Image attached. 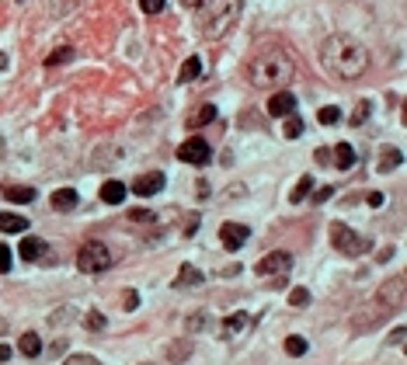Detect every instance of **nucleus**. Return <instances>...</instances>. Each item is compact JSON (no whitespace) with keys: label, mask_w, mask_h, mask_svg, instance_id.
Returning <instances> with one entry per match:
<instances>
[{"label":"nucleus","mask_w":407,"mask_h":365,"mask_svg":"<svg viewBox=\"0 0 407 365\" xmlns=\"http://www.w3.org/2000/svg\"><path fill=\"white\" fill-rule=\"evenodd\" d=\"M320 67L338 81H359L369 70V49L355 35H327L320 42Z\"/></svg>","instance_id":"nucleus-1"},{"label":"nucleus","mask_w":407,"mask_h":365,"mask_svg":"<svg viewBox=\"0 0 407 365\" xmlns=\"http://www.w3.org/2000/svg\"><path fill=\"white\" fill-rule=\"evenodd\" d=\"M296 67H293V56L279 46H268L265 53H258L251 63H247V84L258 88V91H275V88H286L293 81Z\"/></svg>","instance_id":"nucleus-2"},{"label":"nucleus","mask_w":407,"mask_h":365,"mask_svg":"<svg viewBox=\"0 0 407 365\" xmlns=\"http://www.w3.org/2000/svg\"><path fill=\"white\" fill-rule=\"evenodd\" d=\"M327 237H331V247H334V251H341L345 258H362V254H369V251H373V240H369L366 233H359V230L345 226V223H331Z\"/></svg>","instance_id":"nucleus-3"},{"label":"nucleus","mask_w":407,"mask_h":365,"mask_svg":"<svg viewBox=\"0 0 407 365\" xmlns=\"http://www.w3.org/2000/svg\"><path fill=\"white\" fill-rule=\"evenodd\" d=\"M77 268L84 275H102L111 268V251H108V244L102 240H88V244H81V251H77Z\"/></svg>","instance_id":"nucleus-4"},{"label":"nucleus","mask_w":407,"mask_h":365,"mask_svg":"<svg viewBox=\"0 0 407 365\" xmlns=\"http://www.w3.org/2000/svg\"><path fill=\"white\" fill-rule=\"evenodd\" d=\"M240 11H244V0H226V4L216 11V18L205 25V39H209V42H219V39H223V35L237 25Z\"/></svg>","instance_id":"nucleus-5"},{"label":"nucleus","mask_w":407,"mask_h":365,"mask_svg":"<svg viewBox=\"0 0 407 365\" xmlns=\"http://www.w3.org/2000/svg\"><path fill=\"white\" fill-rule=\"evenodd\" d=\"M289 272H293V254H289V251H272V254H265V258L258 261V275H261V278H275L279 285L286 282Z\"/></svg>","instance_id":"nucleus-6"},{"label":"nucleus","mask_w":407,"mask_h":365,"mask_svg":"<svg viewBox=\"0 0 407 365\" xmlns=\"http://www.w3.org/2000/svg\"><path fill=\"white\" fill-rule=\"evenodd\" d=\"M254 331V317L251 313H233V317H226L223 320V327H219V338L226 341V345H237L240 338H247Z\"/></svg>","instance_id":"nucleus-7"},{"label":"nucleus","mask_w":407,"mask_h":365,"mask_svg":"<svg viewBox=\"0 0 407 365\" xmlns=\"http://www.w3.org/2000/svg\"><path fill=\"white\" fill-rule=\"evenodd\" d=\"M178 160H181V164H195V167H202V164L212 160V146L195 136V139H188V143L178 146Z\"/></svg>","instance_id":"nucleus-8"},{"label":"nucleus","mask_w":407,"mask_h":365,"mask_svg":"<svg viewBox=\"0 0 407 365\" xmlns=\"http://www.w3.org/2000/svg\"><path fill=\"white\" fill-rule=\"evenodd\" d=\"M404 285H407L404 275H394V278H390V282L380 289L376 303H380V306H387L390 313H394V310H401V306H404Z\"/></svg>","instance_id":"nucleus-9"},{"label":"nucleus","mask_w":407,"mask_h":365,"mask_svg":"<svg viewBox=\"0 0 407 365\" xmlns=\"http://www.w3.org/2000/svg\"><path fill=\"white\" fill-rule=\"evenodd\" d=\"M387 317H390V310H387V306L369 303V306H362V310L355 313V324H352V327H355L359 334H366V331H373V327H376L380 320H387Z\"/></svg>","instance_id":"nucleus-10"},{"label":"nucleus","mask_w":407,"mask_h":365,"mask_svg":"<svg viewBox=\"0 0 407 365\" xmlns=\"http://www.w3.org/2000/svg\"><path fill=\"white\" fill-rule=\"evenodd\" d=\"M247 237H251V230H247L244 223H223V226H219V244H223L226 251H240V247L247 244Z\"/></svg>","instance_id":"nucleus-11"},{"label":"nucleus","mask_w":407,"mask_h":365,"mask_svg":"<svg viewBox=\"0 0 407 365\" xmlns=\"http://www.w3.org/2000/svg\"><path fill=\"white\" fill-rule=\"evenodd\" d=\"M18 254L25 258V265H32V261H49V258H53L49 244H46V240H39V237H25V240H21V247H18Z\"/></svg>","instance_id":"nucleus-12"},{"label":"nucleus","mask_w":407,"mask_h":365,"mask_svg":"<svg viewBox=\"0 0 407 365\" xmlns=\"http://www.w3.org/2000/svg\"><path fill=\"white\" fill-rule=\"evenodd\" d=\"M164 184H167V178H164L160 171H150V174H143V178H136V184H132V191H136L139 198H150V195H157V191H164Z\"/></svg>","instance_id":"nucleus-13"},{"label":"nucleus","mask_w":407,"mask_h":365,"mask_svg":"<svg viewBox=\"0 0 407 365\" xmlns=\"http://www.w3.org/2000/svg\"><path fill=\"white\" fill-rule=\"evenodd\" d=\"M268 111H272L275 118H286V115L296 111V97H293L289 91H279L275 97H268Z\"/></svg>","instance_id":"nucleus-14"},{"label":"nucleus","mask_w":407,"mask_h":365,"mask_svg":"<svg viewBox=\"0 0 407 365\" xmlns=\"http://www.w3.org/2000/svg\"><path fill=\"white\" fill-rule=\"evenodd\" d=\"M331 153V160H334V167H341V171H352L355 167V160H359V153L348 146V143H338L334 150H327Z\"/></svg>","instance_id":"nucleus-15"},{"label":"nucleus","mask_w":407,"mask_h":365,"mask_svg":"<svg viewBox=\"0 0 407 365\" xmlns=\"http://www.w3.org/2000/svg\"><path fill=\"white\" fill-rule=\"evenodd\" d=\"M18 352H21L25 359H39V355H42V338H39L35 331H25V334L18 338Z\"/></svg>","instance_id":"nucleus-16"},{"label":"nucleus","mask_w":407,"mask_h":365,"mask_svg":"<svg viewBox=\"0 0 407 365\" xmlns=\"http://www.w3.org/2000/svg\"><path fill=\"white\" fill-rule=\"evenodd\" d=\"M77 205H81V195H77L74 188H60V191H53V209L70 212V209H77Z\"/></svg>","instance_id":"nucleus-17"},{"label":"nucleus","mask_w":407,"mask_h":365,"mask_svg":"<svg viewBox=\"0 0 407 365\" xmlns=\"http://www.w3.org/2000/svg\"><path fill=\"white\" fill-rule=\"evenodd\" d=\"M102 202H108V205H122V202H125V184L122 181H104L102 184Z\"/></svg>","instance_id":"nucleus-18"},{"label":"nucleus","mask_w":407,"mask_h":365,"mask_svg":"<svg viewBox=\"0 0 407 365\" xmlns=\"http://www.w3.org/2000/svg\"><path fill=\"white\" fill-rule=\"evenodd\" d=\"M0 230L4 233H25L28 230V219L25 216H14V212H0Z\"/></svg>","instance_id":"nucleus-19"},{"label":"nucleus","mask_w":407,"mask_h":365,"mask_svg":"<svg viewBox=\"0 0 407 365\" xmlns=\"http://www.w3.org/2000/svg\"><path fill=\"white\" fill-rule=\"evenodd\" d=\"M216 118H219V111H216L212 104H202L199 111H192V115H188V125H192V129H202V125L216 122Z\"/></svg>","instance_id":"nucleus-20"},{"label":"nucleus","mask_w":407,"mask_h":365,"mask_svg":"<svg viewBox=\"0 0 407 365\" xmlns=\"http://www.w3.org/2000/svg\"><path fill=\"white\" fill-rule=\"evenodd\" d=\"M199 74H202V60H199V56H188V60L181 63V74H178V81H181V84H188V81H195Z\"/></svg>","instance_id":"nucleus-21"},{"label":"nucleus","mask_w":407,"mask_h":365,"mask_svg":"<svg viewBox=\"0 0 407 365\" xmlns=\"http://www.w3.org/2000/svg\"><path fill=\"white\" fill-rule=\"evenodd\" d=\"M202 282V272L199 268H192V265H181V272L174 278V289H185V285H199Z\"/></svg>","instance_id":"nucleus-22"},{"label":"nucleus","mask_w":407,"mask_h":365,"mask_svg":"<svg viewBox=\"0 0 407 365\" xmlns=\"http://www.w3.org/2000/svg\"><path fill=\"white\" fill-rule=\"evenodd\" d=\"M401 160H404V153H401L397 146H390V150H383V157H380V174H387V171H394V167H401Z\"/></svg>","instance_id":"nucleus-23"},{"label":"nucleus","mask_w":407,"mask_h":365,"mask_svg":"<svg viewBox=\"0 0 407 365\" xmlns=\"http://www.w3.org/2000/svg\"><path fill=\"white\" fill-rule=\"evenodd\" d=\"M192 355V345L188 341H171L167 345V362H185Z\"/></svg>","instance_id":"nucleus-24"},{"label":"nucleus","mask_w":407,"mask_h":365,"mask_svg":"<svg viewBox=\"0 0 407 365\" xmlns=\"http://www.w3.org/2000/svg\"><path fill=\"white\" fill-rule=\"evenodd\" d=\"M310 191H313V178H310V174H303V178L296 181V188L289 191V202H293V205H300V202H303Z\"/></svg>","instance_id":"nucleus-25"},{"label":"nucleus","mask_w":407,"mask_h":365,"mask_svg":"<svg viewBox=\"0 0 407 365\" xmlns=\"http://www.w3.org/2000/svg\"><path fill=\"white\" fill-rule=\"evenodd\" d=\"M286 352H289L293 359H303L306 352H310V341L300 338V334H293V338H286Z\"/></svg>","instance_id":"nucleus-26"},{"label":"nucleus","mask_w":407,"mask_h":365,"mask_svg":"<svg viewBox=\"0 0 407 365\" xmlns=\"http://www.w3.org/2000/svg\"><path fill=\"white\" fill-rule=\"evenodd\" d=\"M70 60H74V49H70V46H60V49L46 60V67H49V70H56V67H63V63H70Z\"/></svg>","instance_id":"nucleus-27"},{"label":"nucleus","mask_w":407,"mask_h":365,"mask_svg":"<svg viewBox=\"0 0 407 365\" xmlns=\"http://www.w3.org/2000/svg\"><path fill=\"white\" fill-rule=\"evenodd\" d=\"M4 195H7V202L25 205V202H32V198H35V188H7Z\"/></svg>","instance_id":"nucleus-28"},{"label":"nucleus","mask_w":407,"mask_h":365,"mask_svg":"<svg viewBox=\"0 0 407 365\" xmlns=\"http://www.w3.org/2000/svg\"><path fill=\"white\" fill-rule=\"evenodd\" d=\"M317 122H320V125H338V122H341V111H338L334 104H327V108L317 111Z\"/></svg>","instance_id":"nucleus-29"},{"label":"nucleus","mask_w":407,"mask_h":365,"mask_svg":"<svg viewBox=\"0 0 407 365\" xmlns=\"http://www.w3.org/2000/svg\"><path fill=\"white\" fill-rule=\"evenodd\" d=\"M286 136L289 139H296V136H303V118L293 111V115H286Z\"/></svg>","instance_id":"nucleus-30"},{"label":"nucleus","mask_w":407,"mask_h":365,"mask_svg":"<svg viewBox=\"0 0 407 365\" xmlns=\"http://www.w3.org/2000/svg\"><path fill=\"white\" fill-rule=\"evenodd\" d=\"M84 324H88V331H104V327H108V320H104L102 310H88Z\"/></svg>","instance_id":"nucleus-31"},{"label":"nucleus","mask_w":407,"mask_h":365,"mask_svg":"<svg viewBox=\"0 0 407 365\" xmlns=\"http://www.w3.org/2000/svg\"><path fill=\"white\" fill-rule=\"evenodd\" d=\"M205 320H209V313H205V310H199V313H192V317L185 320V327H188L192 334H199V331H205Z\"/></svg>","instance_id":"nucleus-32"},{"label":"nucleus","mask_w":407,"mask_h":365,"mask_svg":"<svg viewBox=\"0 0 407 365\" xmlns=\"http://www.w3.org/2000/svg\"><path fill=\"white\" fill-rule=\"evenodd\" d=\"M289 306H310V289H303V285L293 289L289 292Z\"/></svg>","instance_id":"nucleus-33"},{"label":"nucleus","mask_w":407,"mask_h":365,"mask_svg":"<svg viewBox=\"0 0 407 365\" xmlns=\"http://www.w3.org/2000/svg\"><path fill=\"white\" fill-rule=\"evenodd\" d=\"M369 111H373V104H369V101H362V104L352 111V125H362V122L369 118Z\"/></svg>","instance_id":"nucleus-34"},{"label":"nucleus","mask_w":407,"mask_h":365,"mask_svg":"<svg viewBox=\"0 0 407 365\" xmlns=\"http://www.w3.org/2000/svg\"><path fill=\"white\" fill-rule=\"evenodd\" d=\"M139 7H143V14H160L167 7V0H139Z\"/></svg>","instance_id":"nucleus-35"},{"label":"nucleus","mask_w":407,"mask_h":365,"mask_svg":"<svg viewBox=\"0 0 407 365\" xmlns=\"http://www.w3.org/2000/svg\"><path fill=\"white\" fill-rule=\"evenodd\" d=\"M63 365H102V362H98L95 355H70Z\"/></svg>","instance_id":"nucleus-36"},{"label":"nucleus","mask_w":407,"mask_h":365,"mask_svg":"<svg viewBox=\"0 0 407 365\" xmlns=\"http://www.w3.org/2000/svg\"><path fill=\"white\" fill-rule=\"evenodd\" d=\"M11 272V247L7 244H0V275Z\"/></svg>","instance_id":"nucleus-37"},{"label":"nucleus","mask_w":407,"mask_h":365,"mask_svg":"<svg viewBox=\"0 0 407 365\" xmlns=\"http://www.w3.org/2000/svg\"><path fill=\"white\" fill-rule=\"evenodd\" d=\"M404 341H407V331L404 327H397V331L390 334V345H394V348H404Z\"/></svg>","instance_id":"nucleus-38"},{"label":"nucleus","mask_w":407,"mask_h":365,"mask_svg":"<svg viewBox=\"0 0 407 365\" xmlns=\"http://www.w3.org/2000/svg\"><path fill=\"white\" fill-rule=\"evenodd\" d=\"M129 219H153V212H146V209H129Z\"/></svg>","instance_id":"nucleus-39"},{"label":"nucleus","mask_w":407,"mask_h":365,"mask_svg":"<svg viewBox=\"0 0 407 365\" xmlns=\"http://www.w3.org/2000/svg\"><path fill=\"white\" fill-rule=\"evenodd\" d=\"M205 4H209V0H181V7H188V11H202Z\"/></svg>","instance_id":"nucleus-40"},{"label":"nucleus","mask_w":407,"mask_h":365,"mask_svg":"<svg viewBox=\"0 0 407 365\" xmlns=\"http://www.w3.org/2000/svg\"><path fill=\"white\" fill-rule=\"evenodd\" d=\"M331 195H334V188H320V191H317V195H313V202H327V198H331Z\"/></svg>","instance_id":"nucleus-41"},{"label":"nucleus","mask_w":407,"mask_h":365,"mask_svg":"<svg viewBox=\"0 0 407 365\" xmlns=\"http://www.w3.org/2000/svg\"><path fill=\"white\" fill-rule=\"evenodd\" d=\"M136 306H139V296L129 292V296H125V310H136Z\"/></svg>","instance_id":"nucleus-42"},{"label":"nucleus","mask_w":407,"mask_h":365,"mask_svg":"<svg viewBox=\"0 0 407 365\" xmlns=\"http://www.w3.org/2000/svg\"><path fill=\"white\" fill-rule=\"evenodd\" d=\"M366 202H369V205H383V195H380V191H369V198H366Z\"/></svg>","instance_id":"nucleus-43"},{"label":"nucleus","mask_w":407,"mask_h":365,"mask_svg":"<svg viewBox=\"0 0 407 365\" xmlns=\"http://www.w3.org/2000/svg\"><path fill=\"white\" fill-rule=\"evenodd\" d=\"M7 359H11V345H0V365L7 362Z\"/></svg>","instance_id":"nucleus-44"},{"label":"nucleus","mask_w":407,"mask_h":365,"mask_svg":"<svg viewBox=\"0 0 407 365\" xmlns=\"http://www.w3.org/2000/svg\"><path fill=\"white\" fill-rule=\"evenodd\" d=\"M0 70H7V56L4 53H0Z\"/></svg>","instance_id":"nucleus-45"}]
</instances>
